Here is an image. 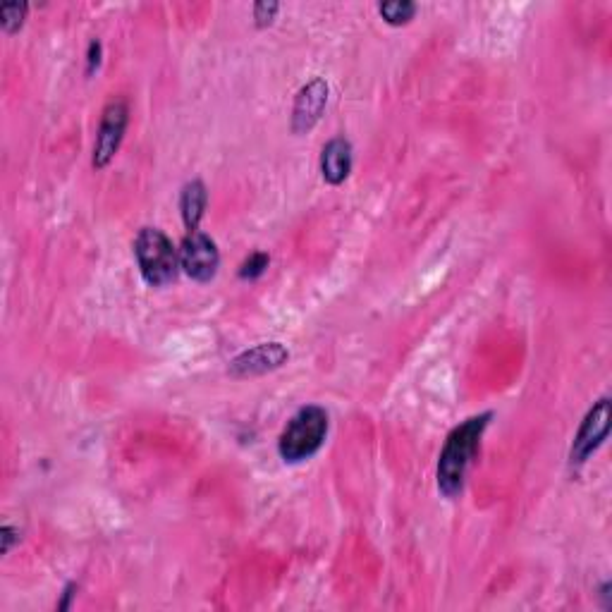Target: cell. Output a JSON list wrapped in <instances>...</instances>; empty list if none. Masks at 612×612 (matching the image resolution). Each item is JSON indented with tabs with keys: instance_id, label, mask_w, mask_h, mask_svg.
Masks as SVG:
<instances>
[{
	"instance_id": "1",
	"label": "cell",
	"mask_w": 612,
	"mask_h": 612,
	"mask_svg": "<svg viewBox=\"0 0 612 612\" xmlns=\"http://www.w3.org/2000/svg\"><path fill=\"white\" fill-rule=\"evenodd\" d=\"M491 419L493 412L471 416V419L464 421V424H459L455 431L450 433L448 440H445V448L440 452L438 459L436 479H438V491L448 500H455L457 495H462L467 471L471 467V462H474L481 436L488 428V421Z\"/></svg>"
},
{
	"instance_id": "2",
	"label": "cell",
	"mask_w": 612,
	"mask_h": 612,
	"mask_svg": "<svg viewBox=\"0 0 612 612\" xmlns=\"http://www.w3.org/2000/svg\"><path fill=\"white\" fill-rule=\"evenodd\" d=\"M328 436V414L323 407L309 405L287 421L285 431L280 433L278 452L287 464H299L311 459L323 448Z\"/></svg>"
},
{
	"instance_id": "3",
	"label": "cell",
	"mask_w": 612,
	"mask_h": 612,
	"mask_svg": "<svg viewBox=\"0 0 612 612\" xmlns=\"http://www.w3.org/2000/svg\"><path fill=\"white\" fill-rule=\"evenodd\" d=\"M134 256L142 278L151 287L170 285L177 278L180 254L170 242V237L158 228H144L134 240Z\"/></svg>"
},
{
	"instance_id": "4",
	"label": "cell",
	"mask_w": 612,
	"mask_h": 612,
	"mask_svg": "<svg viewBox=\"0 0 612 612\" xmlns=\"http://www.w3.org/2000/svg\"><path fill=\"white\" fill-rule=\"evenodd\" d=\"M610 416V397H603L589 409L586 419L581 421L577 436H574L572 450H569V464L572 467H581L605 443L610 431Z\"/></svg>"
},
{
	"instance_id": "5",
	"label": "cell",
	"mask_w": 612,
	"mask_h": 612,
	"mask_svg": "<svg viewBox=\"0 0 612 612\" xmlns=\"http://www.w3.org/2000/svg\"><path fill=\"white\" fill-rule=\"evenodd\" d=\"M220 254L216 242L204 232H189L180 247V268L197 283H208L216 278Z\"/></svg>"
},
{
	"instance_id": "6",
	"label": "cell",
	"mask_w": 612,
	"mask_h": 612,
	"mask_svg": "<svg viewBox=\"0 0 612 612\" xmlns=\"http://www.w3.org/2000/svg\"><path fill=\"white\" fill-rule=\"evenodd\" d=\"M127 120H130V113H127V103L125 101H110L106 110H103L99 134H96L94 168L101 170V168H106L110 161H113L115 153H118L120 144H122V137H125Z\"/></svg>"
},
{
	"instance_id": "7",
	"label": "cell",
	"mask_w": 612,
	"mask_h": 612,
	"mask_svg": "<svg viewBox=\"0 0 612 612\" xmlns=\"http://www.w3.org/2000/svg\"><path fill=\"white\" fill-rule=\"evenodd\" d=\"M287 357H290V352L280 342H263V345H256L252 350L242 352L240 357L232 359L230 373L235 378L263 376V373L280 369Z\"/></svg>"
},
{
	"instance_id": "8",
	"label": "cell",
	"mask_w": 612,
	"mask_h": 612,
	"mask_svg": "<svg viewBox=\"0 0 612 612\" xmlns=\"http://www.w3.org/2000/svg\"><path fill=\"white\" fill-rule=\"evenodd\" d=\"M326 103H328L326 79L321 77L311 79L306 87L299 89L295 99V108H292V132L304 134L314 130V125L321 120L323 110H326Z\"/></svg>"
},
{
	"instance_id": "9",
	"label": "cell",
	"mask_w": 612,
	"mask_h": 612,
	"mask_svg": "<svg viewBox=\"0 0 612 612\" xmlns=\"http://www.w3.org/2000/svg\"><path fill=\"white\" fill-rule=\"evenodd\" d=\"M352 173V144L345 137H335L323 146L321 175L328 185L338 187Z\"/></svg>"
},
{
	"instance_id": "10",
	"label": "cell",
	"mask_w": 612,
	"mask_h": 612,
	"mask_svg": "<svg viewBox=\"0 0 612 612\" xmlns=\"http://www.w3.org/2000/svg\"><path fill=\"white\" fill-rule=\"evenodd\" d=\"M206 201H208V194L201 180H192L182 187L180 213H182V220H185V228L189 232L199 230V223H201V218H204V211H206Z\"/></svg>"
},
{
	"instance_id": "11",
	"label": "cell",
	"mask_w": 612,
	"mask_h": 612,
	"mask_svg": "<svg viewBox=\"0 0 612 612\" xmlns=\"http://www.w3.org/2000/svg\"><path fill=\"white\" fill-rule=\"evenodd\" d=\"M378 12H381V17L390 27H402V24L414 20L416 5L409 3V0H390V3H383Z\"/></svg>"
},
{
	"instance_id": "12",
	"label": "cell",
	"mask_w": 612,
	"mask_h": 612,
	"mask_svg": "<svg viewBox=\"0 0 612 612\" xmlns=\"http://www.w3.org/2000/svg\"><path fill=\"white\" fill-rule=\"evenodd\" d=\"M29 5L27 3H3L0 5V27L5 34H15L22 29L24 20H27Z\"/></svg>"
},
{
	"instance_id": "13",
	"label": "cell",
	"mask_w": 612,
	"mask_h": 612,
	"mask_svg": "<svg viewBox=\"0 0 612 612\" xmlns=\"http://www.w3.org/2000/svg\"><path fill=\"white\" fill-rule=\"evenodd\" d=\"M268 263H271V256L263 254V252H254V254L249 256V259L244 261L242 266H240V278H242V280H256V278H261V275L266 273Z\"/></svg>"
},
{
	"instance_id": "14",
	"label": "cell",
	"mask_w": 612,
	"mask_h": 612,
	"mask_svg": "<svg viewBox=\"0 0 612 612\" xmlns=\"http://www.w3.org/2000/svg\"><path fill=\"white\" fill-rule=\"evenodd\" d=\"M278 10H280L278 3H266V0H263V3H256L254 5L256 27L263 29V27H268V24H273L275 15H278Z\"/></svg>"
},
{
	"instance_id": "15",
	"label": "cell",
	"mask_w": 612,
	"mask_h": 612,
	"mask_svg": "<svg viewBox=\"0 0 612 612\" xmlns=\"http://www.w3.org/2000/svg\"><path fill=\"white\" fill-rule=\"evenodd\" d=\"M101 55H103V46L101 41H91L89 51H87V75H94L96 70H99L101 65Z\"/></svg>"
},
{
	"instance_id": "16",
	"label": "cell",
	"mask_w": 612,
	"mask_h": 612,
	"mask_svg": "<svg viewBox=\"0 0 612 612\" xmlns=\"http://www.w3.org/2000/svg\"><path fill=\"white\" fill-rule=\"evenodd\" d=\"M0 541H3V546H0V550H3V555H8L12 546H15L17 541H20V531L15 529V526L5 524L3 529H0Z\"/></svg>"
},
{
	"instance_id": "17",
	"label": "cell",
	"mask_w": 612,
	"mask_h": 612,
	"mask_svg": "<svg viewBox=\"0 0 612 612\" xmlns=\"http://www.w3.org/2000/svg\"><path fill=\"white\" fill-rule=\"evenodd\" d=\"M77 591H79V586L75 584V581H72V584H67V586H65V591H63V601L58 603V610H67V608H70L72 598L77 596Z\"/></svg>"
}]
</instances>
